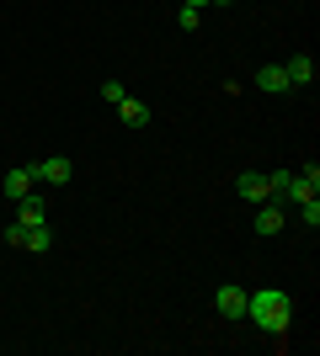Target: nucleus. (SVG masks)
Segmentation results:
<instances>
[{"label": "nucleus", "mask_w": 320, "mask_h": 356, "mask_svg": "<svg viewBox=\"0 0 320 356\" xmlns=\"http://www.w3.org/2000/svg\"><path fill=\"white\" fill-rule=\"evenodd\" d=\"M245 319L261 330V335H273V341H283L294 330V298L283 293V287H261V293L245 298Z\"/></svg>", "instance_id": "nucleus-1"}, {"label": "nucleus", "mask_w": 320, "mask_h": 356, "mask_svg": "<svg viewBox=\"0 0 320 356\" xmlns=\"http://www.w3.org/2000/svg\"><path fill=\"white\" fill-rule=\"evenodd\" d=\"M32 186H70V176H75V160L70 154H48V160H32L27 165Z\"/></svg>", "instance_id": "nucleus-2"}, {"label": "nucleus", "mask_w": 320, "mask_h": 356, "mask_svg": "<svg viewBox=\"0 0 320 356\" xmlns=\"http://www.w3.org/2000/svg\"><path fill=\"white\" fill-rule=\"evenodd\" d=\"M310 197H320V165H305V170H294L289 186H283V208H299V202H310Z\"/></svg>", "instance_id": "nucleus-3"}, {"label": "nucleus", "mask_w": 320, "mask_h": 356, "mask_svg": "<svg viewBox=\"0 0 320 356\" xmlns=\"http://www.w3.org/2000/svg\"><path fill=\"white\" fill-rule=\"evenodd\" d=\"M245 287H235V282H224L219 287V293H213V309H219V319H224V325H235V319H245Z\"/></svg>", "instance_id": "nucleus-4"}, {"label": "nucleus", "mask_w": 320, "mask_h": 356, "mask_svg": "<svg viewBox=\"0 0 320 356\" xmlns=\"http://www.w3.org/2000/svg\"><path fill=\"white\" fill-rule=\"evenodd\" d=\"M11 218H16V223H27V229H32V223H48V197L32 186L27 197H16V202H11Z\"/></svg>", "instance_id": "nucleus-5"}, {"label": "nucleus", "mask_w": 320, "mask_h": 356, "mask_svg": "<svg viewBox=\"0 0 320 356\" xmlns=\"http://www.w3.org/2000/svg\"><path fill=\"white\" fill-rule=\"evenodd\" d=\"M235 192H241L245 202H273V176H267V170H241V176H235Z\"/></svg>", "instance_id": "nucleus-6"}, {"label": "nucleus", "mask_w": 320, "mask_h": 356, "mask_svg": "<svg viewBox=\"0 0 320 356\" xmlns=\"http://www.w3.org/2000/svg\"><path fill=\"white\" fill-rule=\"evenodd\" d=\"M257 234L261 239H273V234H283V202H257Z\"/></svg>", "instance_id": "nucleus-7"}, {"label": "nucleus", "mask_w": 320, "mask_h": 356, "mask_svg": "<svg viewBox=\"0 0 320 356\" xmlns=\"http://www.w3.org/2000/svg\"><path fill=\"white\" fill-rule=\"evenodd\" d=\"M251 86H261L267 96H283V90H294V86H289V70H283V64H261Z\"/></svg>", "instance_id": "nucleus-8"}, {"label": "nucleus", "mask_w": 320, "mask_h": 356, "mask_svg": "<svg viewBox=\"0 0 320 356\" xmlns=\"http://www.w3.org/2000/svg\"><path fill=\"white\" fill-rule=\"evenodd\" d=\"M283 70H289V86H294V90H299V86H315V74H320L310 54H294V59L283 64Z\"/></svg>", "instance_id": "nucleus-9"}, {"label": "nucleus", "mask_w": 320, "mask_h": 356, "mask_svg": "<svg viewBox=\"0 0 320 356\" xmlns=\"http://www.w3.org/2000/svg\"><path fill=\"white\" fill-rule=\"evenodd\" d=\"M22 250H32V255L54 250V229H48V223H32V229H22Z\"/></svg>", "instance_id": "nucleus-10"}, {"label": "nucleus", "mask_w": 320, "mask_h": 356, "mask_svg": "<svg viewBox=\"0 0 320 356\" xmlns=\"http://www.w3.org/2000/svg\"><path fill=\"white\" fill-rule=\"evenodd\" d=\"M118 112H123V122H134V128H144V122H150V106H144V102H134V96H123V102H118Z\"/></svg>", "instance_id": "nucleus-11"}, {"label": "nucleus", "mask_w": 320, "mask_h": 356, "mask_svg": "<svg viewBox=\"0 0 320 356\" xmlns=\"http://www.w3.org/2000/svg\"><path fill=\"white\" fill-rule=\"evenodd\" d=\"M27 192H32V176H27V165H22V170H6V197L16 202V197H27Z\"/></svg>", "instance_id": "nucleus-12"}, {"label": "nucleus", "mask_w": 320, "mask_h": 356, "mask_svg": "<svg viewBox=\"0 0 320 356\" xmlns=\"http://www.w3.org/2000/svg\"><path fill=\"white\" fill-rule=\"evenodd\" d=\"M299 218L310 223V234L320 229V197H310V202H299Z\"/></svg>", "instance_id": "nucleus-13"}, {"label": "nucleus", "mask_w": 320, "mask_h": 356, "mask_svg": "<svg viewBox=\"0 0 320 356\" xmlns=\"http://www.w3.org/2000/svg\"><path fill=\"white\" fill-rule=\"evenodd\" d=\"M123 96H128V86H123V80H107V86H102V102H112V106H118Z\"/></svg>", "instance_id": "nucleus-14"}, {"label": "nucleus", "mask_w": 320, "mask_h": 356, "mask_svg": "<svg viewBox=\"0 0 320 356\" xmlns=\"http://www.w3.org/2000/svg\"><path fill=\"white\" fill-rule=\"evenodd\" d=\"M176 22H182V32H198V22H203V11H192V6H182V16H176Z\"/></svg>", "instance_id": "nucleus-15"}, {"label": "nucleus", "mask_w": 320, "mask_h": 356, "mask_svg": "<svg viewBox=\"0 0 320 356\" xmlns=\"http://www.w3.org/2000/svg\"><path fill=\"white\" fill-rule=\"evenodd\" d=\"M182 6H192V11H203V6H208V0H182Z\"/></svg>", "instance_id": "nucleus-16"}, {"label": "nucleus", "mask_w": 320, "mask_h": 356, "mask_svg": "<svg viewBox=\"0 0 320 356\" xmlns=\"http://www.w3.org/2000/svg\"><path fill=\"white\" fill-rule=\"evenodd\" d=\"M0 229H6V218H0Z\"/></svg>", "instance_id": "nucleus-17"}]
</instances>
